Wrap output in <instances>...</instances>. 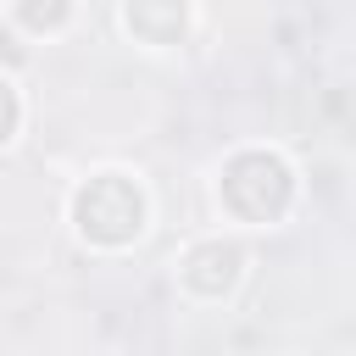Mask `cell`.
<instances>
[{
    "label": "cell",
    "instance_id": "cell-3",
    "mask_svg": "<svg viewBox=\"0 0 356 356\" xmlns=\"http://www.w3.org/2000/svg\"><path fill=\"white\" fill-rule=\"evenodd\" d=\"M239 245H228V239H206V245H195L189 256H184V284L195 289V295H222L234 278H239Z\"/></svg>",
    "mask_w": 356,
    "mask_h": 356
},
{
    "label": "cell",
    "instance_id": "cell-5",
    "mask_svg": "<svg viewBox=\"0 0 356 356\" xmlns=\"http://www.w3.org/2000/svg\"><path fill=\"white\" fill-rule=\"evenodd\" d=\"M11 11H17V22H22V28H33V33H44V28H61V22H67V0H17Z\"/></svg>",
    "mask_w": 356,
    "mask_h": 356
},
{
    "label": "cell",
    "instance_id": "cell-4",
    "mask_svg": "<svg viewBox=\"0 0 356 356\" xmlns=\"http://www.w3.org/2000/svg\"><path fill=\"white\" fill-rule=\"evenodd\" d=\"M128 28L150 44H172L184 33V0H128Z\"/></svg>",
    "mask_w": 356,
    "mask_h": 356
},
{
    "label": "cell",
    "instance_id": "cell-2",
    "mask_svg": "<svg viewBox=\"0 0 356 356\" xmlns=\"http://www.w3.org/2000/svg\"><path fill=\"white\" fill-rule=\"evenodd\" d=\"M72 217H78V234H83L89 245H128V239H139V228H145V195H139L134 178L100 172V178H89V184L78 189Z\"/></svg>",
    "mask_w": 356,
    "mask_h": 356
},
{
    "label": "cell",
    "instance_id": "cell-1",
    "mask_svg": "<svg viewBox=\"0 0 356 356\" xmlns=\"http://www.w3.org/2000/svg\"><path fill=\"white\" fill-rule=\"evenodd\" d=\"M289 195H295V178L273 150H239L222 167V206L245 222H278L289 211Z\"/></svg>",
    "mask_w": 356,
    "mask_h": 356
}]
</instances>
